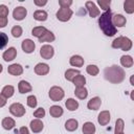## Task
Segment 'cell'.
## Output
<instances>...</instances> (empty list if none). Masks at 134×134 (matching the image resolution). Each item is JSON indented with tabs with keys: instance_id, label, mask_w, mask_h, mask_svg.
<instances>
[{
	"instance_id": "c3c4849f",
	"label": "cell",
	"mask_w": 134,
	"mask_h": 134,
	"mask_svg": "<svg viewBox=\"0 0 134 134\" xmlns=\"http://www.w3.org/2000/svg\"><path fill=\"white\" fill-rule=\"evenodd\" d=\"M130 83H131V85H134V84H133V76H131V79H130Z\"/></svg>"
},
{
	"instance_id": "4fadbf2b",
	"label": "cell",
	"mask_w": 134,
	"mask_h": 134,
	"mask_svg": "<svg viewBox=\"0 0 134 134\" xmlns=\"http://www.w3.org/2000/svg\"><path fill=\"white\" fill-rule=\"evenodd\" d=\"M16 57H17V49L15 47H9L2 54V58H3V60L5 62H10V61L15 60Z\"/></svg>"
},
{
	"instance_id": "8d00e7d4",
	"label": "cell",
	"mask_w": 134,
	"mask_h": 134,
	"mask_svg": "<svg viewBox=\"0 0 134 134\" xmlns=\"http://www.w3.org/2000/svg\"><path fill=\"white\" fill-rule=\"evenodd\" d=\"M97 3L100 6V8L104 9L105 12H107L108 9H110V4H111V1L110 0H98Z\"/></svg>"
},
{
	"instance_id": "7c38bea8",
	"label": "cell",
	"mask_w": 134,
	"mask_h": 134,
	"mask_svg": "<svg viewBox=\"0 0 134 134\" xmlns=\"http://www.w3.org/2000/svg\"><path fill=\"white\" fill-rule=\"evenodd\" d=\"M112 23L116 28L117 27H124L126 25V23H127V20L122 15L116 14V15L112 16Z\"/></svg>"
},
{
	"instance_id": "9c48e42d",
	"label": "cell",
	"mask_w": 134,
	"mask_h": 134,
	"mask_svg": "<svg viewBox=\"0 0 134 134\" xmlns=\"http://www.w3.org/2000/svg\"><path fill=\"white\" fill-rule=\"evenodd\" d=\"M26 15H27V10H26V8L23 7V6H17V7L14 9V12H13V17H14V19L17 20V21L23 20V19L26 17Z\"/></svg>"
},
{
	"instance_id": "1f68e13d",
	"label": "cell",
	"mask_w": 134,
	"mask_h": 134,
	"mask_svg": "<svg viewBox=\"0 0 134 134\" xmlns=\"http://www.w3.org/2000/svg\"><path fill=\"white\" fill-rule=\"evenodd\" d=\"M132 41L127 38V37H124L122 38V42H121V46H120V49L124 50V51H129L131 48H132Z\"/></svg>"
},
{
	"instance_id": "5b68a950",
	"label": "cell",
	"mask_w": 134,
	"mask_h": 134,
	"mask_svg": "<svg viewBox=\"0 0 134 134\" xmlns=\"http://www.w3.org/2000/svg\"><path fill=\"white\" fill-rule=\"evenodd\" d=\"M9 112L16 116V117H21L25 114L26 112V109L24 108V106L20 103H14L9 106Z\"/></svg>"
},
{
	"instance_id": "ab89813d",
	"label": "cell",
	"mask_w": 134,
	"mask_h": 134,
	"mask_svg": "<svg viewBox=\"0 0 134 134\" xmlns=\"http://www.w3.org/2000/svg\"><path fill=\"white\" fill-rule=\"evenodd\" d=\"M122 36H119V37H117L116 39H114L113 40V42H112V47L113 48H115V49H119L120 48V46H121V42H122Z\"/></svg>"
},
{
	"instance_id": "4316f807",
	"label": "cell",
	"mask_w": 134,
	"mask_h": 134,
	"mask_svg": "<svg viewBox=\"0 0 134 134\" xmlns=\"http://www.w3.org/2000/svg\"><path fill=\"white\" fill-rule=\"evenodd\" d=\"M133 59L131 55H121L120 58V64L121 66L126 67V68H130L133 66Z\"/></svg>"
},
{
	"instance_id": "f546056e",
	"label": "cell",
	"mask_w": 134,
	"mask_h": 134,
	"mask_svg": "<svg viewBox=\"0 0 134 134\" xmlns=\"http://www.w3.org/2000/svg\"><path fill=\"white\" fill-rule=\"evenodd\" d=\"M77 74H80V70H77V69H67V70L65 71V79H66L67 81L72 82L73 79H74Z\"/></svg>"
},
{
	"instance_id": "e575fe53",
	"label": "cell",
	"mask_w": 134,
	"mask_h": 134,
	"mask_svg": "<svg viewBox=\"0 0 134 134\" xmlns=\"http://www.w3.org/2000/svg\"><path fill=\"white\" fill-rule=\"evenodd\" d=\"M86 71H87V73L88 74H90V75H92V76H95V75H97L98 74V72H99V69H98V67L96 66V65H88L87 67H86Z\"/></svg>"
},
{
	"instance_id": "277c9868",
	"label": "cell",
	"mask_w": 134,
	"mask_h": 134,
	"mask_svg": "<svg viewBox=\"0 0 134 134\" xmlns=\"http://www.w3.org/2000/svg\"><path fill=\"white\" fill-rule=\"evenodd\" d=\"M72 14H73V12L69 7H61L57 12L55 16H57V19L60 20L61 22H67L72 17Z\"/></svg>"
},
{
	"instance_id": "7a4b0ae2",
	"label": "cell",
	"mask_w": 134,
	"mask_h": 134,
	"mask_svg": "<svg viewBox=\"0 0 134 134\" xmlns=\"http://www.w3.org/2000/svg\"><path fill=\"white\" fill-rule=\"evenodd\" d=\"M104 76L108 82L112 84H120L125 80L126 73H125V70L118 65H112L110 67L105 68Z\"/></svg>"
},
{
	"instance_id": "2e32d148",
	"label": "cell",
	"mask_w": 134,
	"mask_h": 134,
	"mask_svg": "<svg viewBox=\"0 0 134 134\" xmlns=\"http://www.w3.org/2000/svg\"><path fill=\"white\" fill-rule=\"evenodd\" d=\"M102 105V99L100 97L98 96H95V97H92L90 100H88L87 103V108L90 109V110H98L99 107Z\"/></svg>"
},
{
	"instance_id": "7402d4cb",
	"label": "cell",
	"mask_w": 134,
	"mask_h": 134,
	"mask_svg": "<svg viewBox=\"0 0 134 134\" xmlns=\"http://www.w3.org/2000/svg\"><path fill=\"white\" fill-rule=\"evenodd\" d=\"M54 39H55V37H54L53 32L47 29V30L44 32V35H43L41 38H39V42H40V43H44V42H53Z\"/></svg>"
},
{
	"instance_id": "4dcf8cb0",
	"label": "cell",
	"mask_w": 134,
	"mask_h": 134,
	"mask_svg": "<svg viewBox=\"0 0 134 134\" xmlns=\"http://www.w3.org/2000/svg\"><path fill=\"white\" fill-rule=\"evenodd\" d=\"M46 30H47V29H46L44 26H36V27L32 28L31 35H32L34 37H37V38L39 39V38H41V37L44 35V32H45Z\"/></svg>"
},
{
	"instance_id": "5bb4252c",
	"label": "cell",
	"mask_w": 134,
	"mask_h": 134,
	"mask_svg": "<svg viewBox=\"0 0 134 134\" xmlns=\"http://www.w3.org/2000/svg\"><path fill=\"white\" fill-rule=\"evenodd\" d=\"M49 72V66L45 63H38L35 66V73L38 75H46Z\"/></svg>"
},
{
	"instance_id": "bcb514c9",
	"label": "cell",
	"mask_w": 134,
	"mask_h": 134,
	"mask_svg": "<svg viewBox=\"0 0 134 134\" xmlns=\"http://www.w3.org/2000/svg\"><path fill=\"white\" fill-rule=\"evenodd\" d=\"M34 3L37 5V6H44L47 4V0H43V1H40V0H35Z\"/></svg>"
},
{
	"instance_id": "e0dca14e",
	"label": "cell",
	"mask_w": 134,
	"mask_h": 134,
	"mask_svg": "<svg viewBox=\"0 0 134 134\" xmlns=\"http://www.w3.org/2000/svg\"><path fill=\"white\" fill-rule=\"evenodd\" d=\"M18 90H19L20 93L24 94V93L30 92V91L32 90V87H31V85H30L28 82L22 80V81H20L19 84H18Z\"/></svg>"
},
{
	"instance_id": "52a82bcc",
	"label": "cell",
	"mask_w": 134,
	"mask_h": 134,
	"mask_svg": "<svg viewBox=\"0 0 134 134\" xmlns=\"http://www.w3.org/2000/svg\"><path fill=\"white\" fill-rule=\"evenodd\" d=\"M85 6H86V8H87V10H88V13H89V15H90L91 18H95V17H98L100 15L99 9L97 8V6L95 5L94 2H92V1H86Z\"/></svg>"
},
{
	"instance_id": "603a6c76",
	"label": "cell",
	"mask_w": 134,
	"mask_h": 134,
	"mask_svg": "<svg viewBox=\"0 0 134 134\" xmlns=\"http://www.w3.org/2000/svg\"><path fill=\"white\" fill-rule=\"evenodd\" d=\"M95 126L93 122L91 121H87L83 125V128H82V131L84 134H94L95 133Z\"/></svg>"
},
{
	"instance_id": "cb8c5ba5",
	"label": "cell",
	"mask_w": 134,
	"mask_h": 134,
	"mask_svg": "<svg viewBox=\"0 0 134 134\" xmlns=\"http://www.w3.org/2000/svg\"><path fill=\"white\" fill-rule=\"evenodd\" d=\"M74 94L80 99H85L88 96V90L85 87H75Z\"/></svg>"
},
{
	"instance_id": "ac0fdd59",
	"label": "cell",
	"mask_w": 134,
	"mask_h": 134,
	"mask_svg": "<svg viewBox=\"0 0 134 134\" xmlns=\"http://www.w3.org/2000/svg\"><path fill=\"white\" fill-rule=\"evenodd\" d=\"M1 125H2V127H3L4 130H12V129L15 128L16 121H15V119L12 118V117H4V118L2 119Z\"/></svg>"
},
{
	"instance_id": "d6a6232c",
	"label": "cell",
	"mask_w": 134,
	"mask_h": 134,
	"mask_svg": "<svg viewBox=\"0 0 134 134\" xmlns=\"http://www.w3.org/2000/svg\"><path fill=\"white\" fill-rule=\"evenodd\" d=\"M124 9L127 14L134 13V1L133 0H126L124 2Z\"/></svg>"
},
{
	"instance_id": "f6af8a7d",
	"label": "cell",
	"mask_w": 134,
	"mask_h": 134,
	"mask_svg": "<svg viewBox=\"0 0 134 134\" xmlns=\"http://www.w3.org/2000/svg\"><path fill=\"white\" fill-rule=\"evenodd\" d=\"M18 134H29V130H28L27 127H21V128L19 129Z\"/></svg>"
},
{
	"instance_id": "7bdbcfd3",
	"label": "cell",
	"mask_w": 134,
	"mask_h": 134,
	"mask_svg": "<svg viewBox=\"0 0 134 134\" xmlns=\"http://www.w3.org/2000/svg\"><path fill=\"white\" fill-rule=\"evenodd\" d=\"M59 4L61 7H69L72 4L71 0H59Z\"/></svg>"
},
{
	"instance_id": "836d02e7",
	"label": "cell",
	"mask_w": 134,
	"mask_h": 134,
	"mask_svg": "<svg viewBox=\"0 0 134 134\" xmlns=\"http://www.w3.org/2000/svg\"><path fill=\"white\" fill-rule=\"evenodd\" d=\"M125 129V121L121 118H117L115 121V129H114V133H120L124 132Z\"/></svg>"
},
{
	"instance_id": "6da1fadb",
	"label": "cell",
	"mask_w": 134,
	"mask_h": 134,
	"mask_svg": "<svg viewBox=\"0 0 134 134\" xmlns=\"http://www.w3.org/2000/svg\"><path fill=\"white\" fill-rule=\"evenodd\" d=\"M112 13L110 9L103 13L98 18V25L99 28L107 37H113L117 32V28L112 23Z\"/></svg>"
},
{
	"instance_id": "83f0119b",
	"label": "cell",
	"mask_w": 134,
	"mask_h": 134,
	"mask_svg": "<svg viewBox=\"0 0 134 134\" xmlns=\"http://www.w3.org/2000/svg\"><path fill=\"white\" fill-rule=\"evenodd\" d=\"M65 106L69 111H75L79 108V102L75 100L74 98H68L65 102Z\"/></svg>"
},
{
	"instance_id": "f35d334b",
	"label": "cell",
	"mask_w": 134,
	"mask_h": 134,
	"mask_svg": "<svg viewBox=\"0 0 134 134\" xmlns=\"http://www.w3.org/2000/svg\"><path fill=\"white\" fill-rule=\"evenodd\" d=\"M8 42V37L5 32H0V49L4 48Z\"/></svg>"
},
{
	"instance_id": "f907efd6",
	"label": "cell",
	"mask_w": 134,
	"mask_h": 134,
	"mask_svg": "<svg viewBox=\"0 0 134 134\" xmlns=\"http://www.w3.org/2000/svg\"><path fill=\"white\" fill-rule=\"evenodd\" d=\"M114 134H125L124 132H120V133H114Z\"/></svg>"
},
{
	"instance_id": "b9f144b4",
	"label": "cell",
	"mask_w": 134,
	"mask_h": 134,
	"mask_svg": "<svg viewBox=\"0 0 134 134\" xmlns=\"http://www.w3.org/2000/svg\"><path fill=\"white\" fill-rule=\"evenodd\" d=\"M8 13H9V10H8L7 6H6V5H4V4H0V17L7 18Z\"/></svg>"
},
{
	"instance_id": "484cf974",
	"label": "cell",
	"mask_w": 134,
	"mask_h": 134,
	"mask_svg": "<svg viewBox=\"0 0 134 134\" xmlns=\"http://www.w3.org/2000/svg\"><path fill=\"white\" fill-rule=\"evenodd\" d=\"M14 93H15V88H14L12 85H6V86H4L3 89H2V91H1V94H2L5 98L12 97V96L14 95Z\"/></svg>"
},
{
	"instance_id": "d590c367",
	"label": "cell",
	"mask_w": 134,
	"mask_h": 134,
	"mask_svg": "<svg viewBox=\"0 0 134 134\" xmlns=\"http://www.w3.org/2000/svg\"><path fill=\"white\" fill-rule=\"evenodd\" d=\"M10 32H12L13 37H15V38H20V37L22 36V34H23V29H22L21 26L16 25V26H14V27L12 28Z\"/></svg>"
},
{
	"instance_id": "f1b7e54d",
	"label": "cell",
	"mask_w": 134,
	"mask_h": 134,
	"mask_svg": "<svg viewBox=\"0 0 134 134\" xmlns=\"http://www.w3.org/2000/svg\"><path fill=\"white\" fill-rule=\"evenodd\" d=\"M72 83L74 84L75 87H85V84H86V77L80 73V74H77V75L73 79Z\"/></svg>"
},
{
	"instance_id": "7dc6e473",
	"label": "cell",
	"mask_w": 134,
	"mask_h": 134,
	"mask_svg": "<svg viewBox=\"0 0 134 134\" xmlns=\"http://www.w3.org/2000/svg\"><path fill=\"white\" fill-rule=\"evenodd\" d=\"M5 105H6V98L2 94H0V108L4 107Z\"/></svg>"
},
{
	"instance_id": "ee69618b",
	"label": "cell",
	"mask_w": 134,
	"mask_h": 134,
	"mask_svg": "<svg viewBox=\"0 0 134 134\" xmlns=\"http://www.w3.org/2000/svg\"><path fill=\"white\" fill-rule=\"evenodd\" d=\"M7 18H4V17H0V28H3L7 25Z\"/></svg>"
},
{
	"instance_id": "60d3db41",
	"label": "cell",
	"mask_w": 134,
	"mask_h": 134,
	"mask_svg": "<svg viewBox=\"0 0 134 134\" xmlns=\"http://www.w3.org/2000/svg\"><path fill=\"white\" fill-rule=\"evenodd\" d=\"M34 116L37 117L38 119H41L45 116V110L43 108H38L35 112H34Z\"/></svg>"
},
{
	"instance_id": "d6986e66",
	"label": "cell",
	"mask_w": 134,
	"mask_h": 134,
	"mask_svg": "<svg viewBox=\"0 0 134 134\" xmlns=\"http://www.w3.org/2000/svg\"><path fill=\"white\" fill-rule=\"evenodd\" d=\"M69 63L73 67H82L84 65V59L79 54H74V55H72L70 58Z\"/></svg>"
},
{
	"instance_id": "74e56055",
	"label": "cell",
	"mask_w": 134,
	"mask_h": 134,
	"mask_svg": "<svg viewBox=\"0 0 134 134\" xmlns=\"http://www.w3.org/2000/svg\"><path fill=\"white\" fill-rule=\"evenodd\" d=\"M27 102V106L30 107V108H36L37 107V104H38V100H37V97L35 95H29L26 99Z\"/></svg>"
},
{
	"instance_id": "44dd1931",
	"label": "cell",
	"mask_w": 134,
	"mask_h": 134,
	"mask_svg": "<svg viewBox=\"0 0 134 134\" xmlns=\"http://www.w3.org/2000/svg\"><path fill=\"white\" fill-rule=\"evenodd\" d=\"M77 127H79V121L76 119H74V118H70L65 122V129L67 131H69V132L75 131L77 129Z\"/></svg>"
},
{
	"instance_id": "681fc988",
	"label": "cell",
	"mask_w": 134,
	"mask_h": 134,
	"mask_svg": "<svg viewBox=\"0 0 134 134\" xmlns=\"http://www.w3.org/2000/svg\"><path fill=\"white\" fill-rule=\"evenodd\" d=\"M2 70H3V66H2L1 64H0V73L2 72Z\"/></svg>"
},
{
	"instance_id": "ba28073f",
	"label": "cell",
	"mask_w": 134,
	"mask_h": 134,
	"mask_svg": "<svg viewBox=\"0 0 134 134\" xmlns=\"http://www.w3.org/2000/svg\"><path fill=\"white\" fill-rule=\"evenodd\" d=\"M21 47H22V50L25 52V53H31L35 51V48H36V44L32 40L30 39H25L22 41V44H21Z\"/></svg>"
},
{
	"instance_id": "30bf717a",
	"label": "cell",
	"mask_w": 134,
	"mask_h": 134,
	"mask_svg": "<svg viewBox=\"0 0 134 134\" xmlns=\"http://www.w3.org/2000/svg\"><path fill=\"white\" fill-rule=\"evenodd\" d=\"M7 72L12 75H15V76H19L23 73V67L20 65V64H12L7 67Z\"/></svg>"
},
{
	"instance_id": "8992f818",
	"label": "cell",
	"mask_w": 134,
	"mask_h": 134,
	"mask_svg": "<svg viewBox=\"0 0 134 134\" xmlns=\"http://www.w3.org/2000/svg\"><path fill=\"white\" fill-rule=\"evenodd\" d=\"M40 54H41V57H42L43 59H45V60H50V59L53 57V54H54V48H53L51 45H49V44H45V45H43V46L41 47V49H40Z\"/></svg>"
},
{
	"instance_id": "d4e9b609",
	"label": "cell",
	"mask_w": 134,
	"mask_h": 134,
	"mask_svg": "<svg viewBox=\"0 0 134 134\" xmlns=\"http://www.w3.org/2000/svg\"><path fill=\"white\" fill-rule=\"evenodd\" d=\"M34 18H35V20L42 22V21H46V20H47L48 15H47V13H46L45 10H43V9H38V10H36V12L34 13Z\"/></svg>"
},
{
	"instance_id": "ffe728a7",
	"label": "cell",
	"mask_w": 134,
	"mask_h": 134,
	"mask_svg": "<svg viewBox=\"0 0 134 134\" xmlns=\"http://www.w3.org/2000/svg\"><path fill=\"white\" fill-rule=\"evenodd\" d=\"M63 113H64V111H63L62 107L57 106V105L51 106V107H50V109H49V114H50L52 117H54V118L61 117V116L63 115Z\"/></svg>"
},
{
	"instance_id": "3957f363",
	"label": "cell",
	"mask_w": 134,
	"mask_h": 134,
	"mask_svg": "<svg viewBox=\"0 0 134 134\" xmlns=\"http://www.w3.org/2000/svg\"><path fill=\"white\" fill-rule=\"evenodd\" d=\"M49 97L52 102H60L64 98V95H65V92L64 90L59 87V86H53L49 89Z\"/></svg>"
},
{
	"instance_id": "8fae6325",
	"label": "cell",
	"mask_w": 134,
	"mask_h": 134,
	"mask_svg": "<svg viewBox=\"0 0 134 134\" xmlns=\"http://www.w3.org/2000/svg\"><path fill=\"white\" fill-rule=\"evenodd\" d=\"M110 119H111V115H110V112L107 110L102 111L97 116V121L100 126H107L109 124Z\"/></svg>"
},
{
	"instance_id": "9a60e30c",
	"label": "cell",
	"mask_w": 134,
	"mask_h": 134,
	"mask_svg": "<svg viewBox=\"0 0 134 134\" xmlns=\"http://www.w3.org/2000/svg\"><path fill=\"white\" fill-rule=\"evenodd\" d=\"M29 127H30V130H31L34 133H40V132L43 130L44 125H43V122H42L41 119L36 118V119H32V120L30 121Z\"/></svg>"
}]
</instances>
